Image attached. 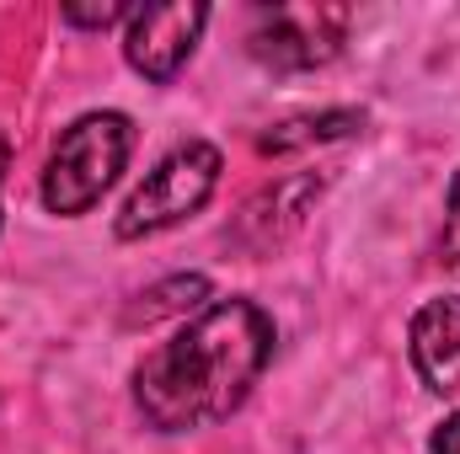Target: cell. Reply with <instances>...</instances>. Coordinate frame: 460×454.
I'll use <instances>...</instances> for the list:
<instances>
[{
    "label": "cell",
    "instance_id": "10",
    "mask_svg": "<svg viewBox=\"0 0 460 454\" xmlns=\"http://www.w3.org/2000/svg\"><path fill=\"white\" fill-rule=\"evenodd\" d=\"M59 16H65L70 27H113V22H128V16H134V5H75V0H70Z\"/></svg>",
    "mask_w": 460,
    "mask_h": 454
},
{
    "label": "cell",
    "instance_id": "4",
    "mask_svg": "<svg viewBox=\"0 0 460 454\" xmlns=\"http://www.w3.org/2000/svg\"><path fill=\"white\" fill-rule=\"evenodd\" d=\"M348 38V5L338 0H257L252 5V27H246V48L257 65L268 70H284V75H300V70H322L343 54Z\"/></svg>",
    "mask_w": 460,
    "mask_h": 454
},
{
    "label": "cell",
    "instance_id": "5",
    "mask_svg": "<svg viewBox=\"0 0 460 454\" xmlns=\"http://www.w3.org/2000/svg\"><path fill=\"white\" fill-rule=\"evenodd\" d=\"M204 27H209V5H204V0L139 5V11L128 16V32H123V59H128L145 81L166 86V81H177V70L193 59Z\"/></svg>",
    "mask_w": 460,
    "mask_h": 454
},
{
    "label": "cell",
    "instance_id": "12",
    "mask_svg": "<svg viewBox=\"0 0 460 454\" xmlns=\"http://www.w3.org/2000/svg\"><path fill=\"white\" fill-rule=\"evenodd\" d=\"M434 454H460V412L439 423V433H434Z\"/></svg>",
    "mask_w": 460,
    "mask_h": 454
},
{
    "label": "cell",
    "instance_id": "2",
    "mask_svg": "<svg viewBox=\"0 0 460 454\" xmlns=\"http://www.w3.org/2000/svg\"><path fill=\"white\" fill-rule=\"evenodd\" d=\"M128 150H134V123L123 113L75 118L54 139V150H49V166H43V209L59 214V220L86 214L118 182V171L128 166Z\"/></svg>",
    "mask_w": 460,
    "mask_h": 454
},
{
    "label": "cell",
    "instance_id": "9",
    "mask_svg": "<svg viewBox=\"0 0 460 454\" xmlns=\"http://www.w3.org/2000/svg\"><path fill=\"white\" fill-rule=\"evenodd\" d=\"M204 300H209V278H204V273H177V278L150 284V289L123 310V327H150V321H166V316L204 310Z\"/></svg>",
    "mask_w": 460,
    "mask_h": 454
},
{
    "label": "cell",
    "instance_id": "8",
    "mask_svg": "<svg viewBox=\"0 0 460 454\" xmlns=\"http://www.w3.org/2000/svg\"><path fill=\"white\" fill-rule=\"evenodd\" d=\"M358 128H364V113H353V108L300 113V118H284V123H273V128L257 139V150H262V155H295V150H311V144L348 139V134H358Z\"/></svg>",
    "mask_w": 460,
    "mask_h": 454
},
{
    "label": "cell",
    "instance_id": "7",
    "mask_svg": "<svg viewBox=\"0 0 460 454\" xmlns=\"http://www.w3.org/2000/svg\"><path fill=\"white\" fill-rule=\"evenodd\" d=\"M407 342H412V363L423 385L434 396H460V294H439L418 305Z\"/></svg>",
    "mask_w": 460,
    "mask_h": 454
},
{
    "label": "cell",
    "instance_id": "13",
    "mask_svg": "<svg viewBox=\"0 0 460 454\" xmlns=\"http://www.w3.org/2000/svg\"><path fill=\"white\" fill-rule=\"evenodd\" d=\"M5 171H11V139H5V128H0V182H5Z\"/></svg>",
    "mask_w": 460,
    "mask_h": 454
},
{
    "label": "cell",
    "instance_id": "3",
    "mask_svg": "<svg viewBox=\"0 0 460 454\" xmlns=\"http://www.w3.org/2000/svg\"><path fill=\"white\" fill-rule=\"evenodd\" d=\"M220 188V150L209 139H188L177 144L134 193L128 204L118 209V240H145V235H161V230L182 225L188 214H199Z\"/></svg>",
    "mask_w": 460,
    "mask_h": 454
},
{
    "label": "cell",
    "instance_id": "11",
    "mask_svg": "<svg viewBox=\"0 0 460 454\" xmlns=\"http://www.w3.org/2000/svg\"><path fill=\"white\" fill-rule=\"evenodd\" d=\"M439 251L445 262H460V171L450 182V204H445V235H439Z\"/></svg>",
    "mask_w": 460,
    "mask_h": 454
},
{
    "label": "cell",
    "instance_id": "6",
    "mask_svg": "<svg viewBox=\"0 0 460 454\" xmlns=\"http://www.w3.org/2000/svg\"><path fill=\"white\" fill-rule=\"evenodd\" d=\"M316 198H322V177L316 171H289V177L268 182L262 193H252L241 204V214L226 230V240L241 257H273L295 230L305 225V214L316 209Z\"/></svg>",
    "mask_w": 460,
    "mask_h": 454
},
{
    "label": "cell",
    "instance_id": "1",
    "mask_svg": "<svg viewBox=\"0 0 460 454\" xmlns=\"http://www.w3.org/2000/svg\"><path fill=\"white\" fill-rule=\"evenodd\" d=\"M273 358V321L252 300H215L188 316L172 342L134 369V406L155 433L215 428L262 380Z\"/></svg>",
    "mask_w": 460,
    "mask_h": 454
}]
</instances>
